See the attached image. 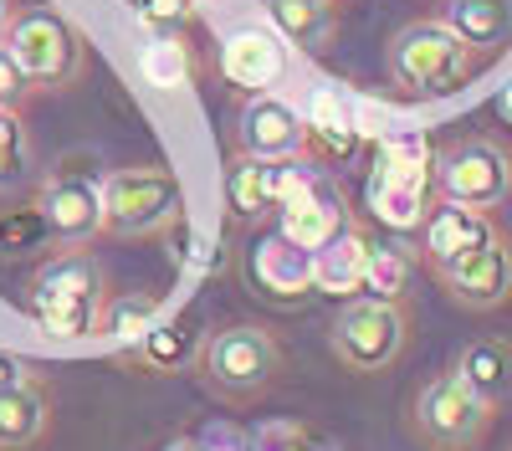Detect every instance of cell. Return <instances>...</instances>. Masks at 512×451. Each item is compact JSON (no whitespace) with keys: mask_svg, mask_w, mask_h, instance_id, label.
Returning a JSON list of instances; mask_svg holds the SVG:
<instances>
[{"mask_svg":"<svg viewBox=\"0 0 512 451\" xmlns=\"http://www.w3.org/2000/svg\"><path fill=\"white\" fill-rule=\"evenodd\" d=\"M0 47L21 62V72L31 77L36 93H62L82 77V67H88V41H82V31L52 6L11 11L6 31H0Z\"/></svg>","mask_w":512,"mask_h":451,"instance_id":"1","label":"cell"},{"mask_svg":"<svg viewBox=\"0 0 512 451\" xmlns=\"http://www.w3.org/2000/svg\"><path fill=\"white\" fill-rule=\"evenodd\" d=\"M103 267L93 252H57L52 262H41L31 277V308L36 323L52 339H88L103 323Z\"/></svg>","mask_w":512,"mask_h":451,"instance_id":"2","label":"cell"},{"mask_svg":"<svg viewBox=\"0 0 512 451\" xmlns=\"http://www.w3.org/2000/svg\"><path fill=\"white\" fill-rule=\"evenodd\" d=\"M472 47L446 21H410L390 36V82L405 93H451L472 77Z\"/></svg>","mask_w":512,"mask_h":451,"instance_id":"3","label":"cell"},{"mask_svg":"<svg viewBox=\"0 0 512 451\" xmlns=\"http://www.w3.org/2000/svg\"><path fill=\"white\" fill-rule=\"evenodd\" d=\"M195 364H200V380L216 390L221 400H251V395H262L277 380L282 349H277V339L267 334V328L236 323V328L210 334Z\"/></svg>","mask_w":512,"mask_h":451,"instance_id":"4","label":"cell"},{"mask_svg":"<svg viewBox=\"0 0 512 451\" xmlns=\"http://www.w3.org/2000/svg\"><path fill=\"white\" fill-rule=\"evenodd\" d=\"M180 180L164 164H128L103 180V231L154 236L180 221Z\"/></svg>","mask_w":512,"mask_h":451,"instance_id":"5","label":"cell"},{"mask_svg":"<svg viewBox=\"0 0 512 451\" xmlns=\"http://www.w3.org/2000/svg\"><path fill=\"white\" fill-rule=\"evenodd\" d=\"M492 410L472 385H466L456 369L431 385H420L415 405H410V431L431 446V451H472L487 426H492Z\"/></svg>","mask_w":512,"mask_h":451,"instance_id":"6","label":"cell"},{"mask_svg":"<svg viewBox=\"0 0 512 451\" xmlns=\"http://www.w3.org/2000/svg\"><path fill=\"white\" fill-rule=\"evenodd\" d=\"M328 344L354 375H379L405 349V313L384 298H349L328 328Z\"/></svg>","mask_w":512,"mask_h":451,"instance_id":"7","label":"cell"},{"mask_svg":"<svg viewBox=\"0 0 512 451\" xmlns=\"http://www.w3.org/2000/svg\"><path fill=\"white\" fill-rule=\"evenodd\" d=\"M436 195L466 211H492L512 195V154L492 139H466L436 164Z\"/></svg>","mask_w":512,"mask_h":451,"instance_id":"8","label":"cell"},{"mask_svg":"<svg viewBox=\"0 0 512 451\" xmlns=\"http://www.w3.org/2000/svg\"><path fill=\"white\" fill-rule=\"evenodd\" d=\"M441 287L461 303V308H497L512 293V246L502 231H492L487 241H477L472 252H461L456 262H446Z\"/></svg>","mask_w":512,"mask_h":451,"instance_id":"9","label":"cell"},{"mask_svg":"<svg viewBox=\"0 0 512 451\" xmlns=\"http://www.w3.org/2000/svg\"><path fill=\"white\" fill-rule=\"evenodd\" d=\"M236 144L241 154L251 159H303L308 149V118L297 113L287 98L277 93H251V103L241 108V123H236Z\"/></svg>","mask_w":512,"mask_h":451,"instance_id":"10","label":"cell"},{"mask_svg":"<svg viewBox=\"0 0 512 451\" xmlns=\"http://www.w3.org/2000/svg\"><path fill=\"white\" fill-rule=\"evenodd\" d=\"M36 205L52 226V241L82 246L103 231V180L93 175H52L41 185Z\"/></svg>","mask_w":512,"mask_h":451,"instance_id":"11","label":"cell"},{"mask_svg":"<svg viewBox=\"0 0 512 451\" xmlns=\"http://www.w3.org/2000/svg\"><path fill=\"white\" fill-rule=\"evenodd\" d=\"M221 72H226L231 88L272 93L287 77V41L272 26H236L221 41Z\"/></svg>","mask_w":512,"mask_h":451,"instance_id":"12","label":"cell"},{"mask_svg":"<svg viewBox=\"0 0 512 451\" xmlns=\"http://www.w3.org/2000/svg\"><path fill=\"white\" fill-rule=\"evenodd\" d=\"M246 277L262 298L292 303V298L313 293V252L297 246L292 236H282V231H267V236H256V246L246 252Z\"/></svg>","mask_w":512,"mask_h":451,"instance_id":"13","label":"cell"},{"mask_svg":"<svg viewBox=\"0 0 512 451\" xmlns=\"http://www.w3.org/2000/svg\"><path fill=\"white\" fill-rule=\"evenodd\" d=\"M431 185H436V170H390V164H374V175H369L374 221L390 231H420L425 216H431Z\"/></svg>","mask_w":512,"mask_h":451,"instance_id":"14","label":"cell"},{"mask_svg":"<svg viewBox=\"0 0 512 451\" xmlns=\"http://www.w3.org/2000/svg\"><path fill=\"white\" fill-rule=\"evenodd\" d=\"M492 231L497 226H492L487 211H466V205L441 200V205H431V216H425V226H420V252H425V262L441 272L461 252H472L477 241H487Z\"/></svg>","mask_w":512,"mask_h":451,"instance_id":"15","label":"cell"},{"mask_svg":"<svg viewBox=\"0 0 512 451\" xmlns=\"http://www.w3.org/2000/svg\"><path fill=\"white\" fill-rule=\"evenodd\" d=\"M369 236L359 226H344L333 241H323L313 252V293L328 298H354L364 293V267H369Z\"/></svg>","mask_w":512,"mask_h":451,"instance_id":"16","label":"cell"},{"mask_svg":"<svg viewBox=\"0 0 512 451\" xmlns=\"http://www.w3.org/2000/svg\"><path fill=\"white\" fill-rule=\"evenodd\" d=\"M349 226V211L344 200H338V190L328 180H318L308 195H297L292 205H282V236H292L297 246H308V252H318L323 241H333L338 231Z\"/></svg>","mask_w":512,"mask_h":451,"instance_id":"17","label":"cell"},{"mask_svg":"<svg viewBox=\"0 0 512 451\" xmlns=\"http://www.w3.org/2000/svg\"><path fill=\"white\" fill-rule=\"evenodd\" d=\"M267 21L297 52H328V41L338 31L333 0H267Z\"/></svg>","mask_w":512,"mask_h":451,"instance_id":"18","label":"cell"},{"mask_svg":"<svg viewBox=\"0 0 512 451\" xmlns=\"http://www.w3.org/2000/svg\"><path fill=\"white\" fill-rule=\"evenodd\" d=\"M47 416H52V405H47V390H41L31 375L0 395V451H26L41 441V431H47Z\"/></svg>","mask_w":512,"mask_h":451,"instance_id":"19","label":"cell"},{"mask_svg":"<svg viewBox=\"0 0 512 451\" xmlns=\"http://www.w3.org/2000/svg\"><path fill=\"white\" fill-rule=\"evenodd\" d=\"M446 26L472 52H492L512 36V0H446Z\"/></svg>","mask_w":512,"mask_h":451,"instance_id":"20","label":"cell"},{"mask_svg":"<svg viewBox=\"0 0 512 451\" xmlns=\"http://www.w3.org/2000/svg\"><path fill=\"white\" fill-rule=\"evenodd\" d=\"M456 375L472 385L487 405L507 400L512 395V349L502 339H477V344H466L461 359H456Z\"/></svg>","mask_w":512,"mask_h":451,"instance_id":"21","label":"cell"},{"mask_svg":"<svg viewBox=\"0 0 512 451\" xmlns=\"http://www.w3.org/2000/svg\"><path fill=\"white\" fill-rule=\"evenodd\" d=\"M139 72H144L149 88L180 93V88H190L195 62H190V47H185L175 31H154V36L144 41V52H139Z\"/></svg>","mask_w":512,"mask_h":451,"instance_id":"22","label":"cell"},{"mask_svg":"<svg viewBox=\"0 0 512 451\" xmlns=\"http://www.w3.org/2000/svg\"><path fill=\"white\" fill-rule=\"evenodd\" d=\"M226 200H231V216L236 221H256L272 211V164L267 159H251L236 154L231 175H226Z\"/></svg>","mask_w":512,"mask_h":451,"instance_id":"23","label":"cell"},{"mask_svg":"<svg viewBox=\"0 0 512 451\" xmlns=\"http://www.w3.org/2000/svg\"><path fill=\"white\" fill-rule=\"evenodd\" d=\"M154 323H159V303L149 293H123V298H108L103 303L98 334H108L113 344H139Z\"/></svg>","mask_w":512,"mask_h":451,"instance_id":"24","label":"cell"},{"mask_svg":"<svg viewBox=\"0 0 512 451\" xmlns=\"http://www.w3.org/2000/svg\"><path fill=\"white\" fill-rule=\"evenodd\" d=\"M308 134L328 139V144H333V154H349V149H354V113H349V103L338 98L333 88H318V93H313V108H308Z\"/></svg>","mask_w":512,"mask_h":451,"instance_id":"25","label":"cell"},{"mask_svg":"<svg viewBox=\"0 0 512 451\" xmlns=\"http://www.w3.org/2000/svg\"><path fill=\"white\" fill-rule=\"evenodd\" d=\"M405 282H410V252H400V246H369V267H364V293L369 298H384V303H395L405 293Z\"/></svg>","mask_w":512,"mask_h":451,"instance_id":"26","label":"cell"},{"mask_svg":"<svg viewBox=\"0 0 512 451\" xmlns=\"http://www.w3.org/2000/svg\"><path fill=\"white\" fill-rule=\"evenodd\" d=\"M134 349H139V364H149V369H159V375H169V369H180V364L190 359V334H185L180 323H154Z\"/></svg>","mask_w":512,"mask_h":451,"instance_id":"27","label":"cell"},{"mask_svg":"<svg viewBox=\"0 0 512 451\" xmlns=\"http://www.w3.org/2000/svg\"><path fill=\"white\" fill-rule=\"evenodd\" d=\"M41 241H52V226H47V216H41V205H26V211L0 216V257L36 252Z\"/></svg>","mask_w":512,"mask_h":451,"instance_id":"28","label":"cell"},{"mask_svg":"<svg viewBox=\"0 0 512 451\" xmlns=\"http://www.w3.org/2000/svg\"><path fill=\"white\" fill-rule=\"evenodd\" d=\"M26 159H31V144H26L21 113H6V108H0V190H6V185H21Z\"/></svg>","mask_w":512,"mask_h":451,"instance_id":"29","label":"cell"},{"mask_svg":"<svg viewBox=\"0 0 512 451\" xmlns=\"http://www.w3.org/2000/svg\"><path fill=\"white\" fill-rule=\"evenodd\" d=\"M379 164L390 170H431V144L420 129H390L379 139Z\"/></svg>","mask_w":512,"mask_h":451,"instance_id":"30","label":"cell"},{"mask_svg":"<svg viewBox=\"0 0 512 451\" xmlns=\"http://www.w3.org/2000/svg\"><path fill=\"white\" fill-rule=\"evenodd\" d=\"M134 6L149 31H180L195 16V0H134Z\"/></svg>","mask_w":512,"mask_h":451,"instance_id":"31","label":"cell"},{"mask_svg":"<svg viewBox=\"0 0 512 451\" xmlns=\"http://www.w3.org/2000/svg\"><path fill=\"white\" fill-rule=\"evenodd\" d=\"M31 93H36V88H31V77L21 72V62H16L6 47H0V108H6V113H21Z\"/></svg>","mask_w":512,"mask_h":451,"instance_id":"32","label":"cell"},{"mask_svg":"<svg viewBox=\"0 0 512 451\" xmlns=\"http://www.w3.org/2000/svg\"><path fill=\"white\" fill-rule=\"evenodd\" d=\"M195 451H251V446H246L231 426H216V431H205V436L195 441Z\"/></svg>","mask_w":512,"mask_h":451,"instance_id":"33","label":"cell"},{"mask_svg":"<svg viewBox=\"0 0 512 451\" xmlns=\"http://www.w3.org/2000/svg\"><path fill=\"white\" fill-rule=\"evenodd\" d=\"M26 380V369H21V359H11L6 349H0V395H6V390H16Z\"/></svg>","mask_w":512,"mask_h":451,"instance_id":"34","label":"cell"},{"mask_svg":"<svg viewBox=\"0 0 512 451\" xmlns=\"http://www.w3.org/2000/svg\"><path fill=\"white\" fill-rule=\"evenodd\" d=\"M502 118L512 123V82H507V88H502Z\"/></svg>","mask_w":512,"mask_h":451,"instance_id":"35","label":"cell"},{"mask_svg":"<svg viewBox=\"0 0 512 451\" xmlns=\"http://www.w3.org/2000/svg\"><path fill=\"white\" fill-rule=\"evenodd\" d=\"M6 16H11V0H0V31H6Z\"/></svg>","mask_w":512,"mask_h":451,"instance_id":"36","label":"cell"},{"mask_svg":"<svg viewBox=\"0 0 512 451\" xmlns=\"http://www.w3.org/2000/svg\"><path fill=\"white\" fill-rule=\"evenodd\" d=\"M169 451H195V441H175V446H169Z\"/></svg>","mask_w":512,"mask_h":451,"instance_id":"37","label":"cell"}]
</instances>
